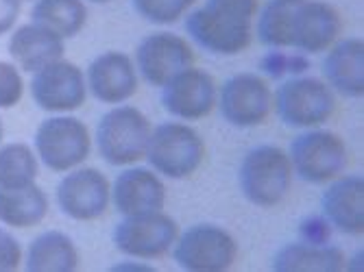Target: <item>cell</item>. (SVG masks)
I'll return each mask as SVG.
<instances>
[{"label": "cell", "instance_id": "6da1fadb", "mask_svg": "<svg viewBox=\"0 0 364 272\" xmlns=\"http://www.w3.org/2000/svg\"><path fill=\"white\" fill-rule=\"evenodd\" d=\"M294 170L284 148L259 144L251 148L238 170V183L245 198L255 207L271 210L286 200L292 190Z\"/></svg>", "mask_w": 364, "mask_h": 272}, {"label": "cell", "instance_id": "7a4b0ae2", "mask_svg": "<svg viewBox=\"0 0 364 272\" xmlns=\"http://www.w3.org/2000/svg\"><path fill=\"white\" fill-rule=\"evenodd\" d=\"M153 133L151 120L131 105H114L96 126V148L109 165H136L146 157Z\"/></svg>", "mask_w": 364, "mask_h": 272}, {"label": "cell", "instance_id": "3957f363", "mask_svg": "<svg viewBox=\"0 0 364 272\" xmlns=\"http://www.w3.org/2000/svg\"><path fill=\"white\" fill-rule=\"evenodd\" d=\"M336 92L316 77H290L273 92V111L292 129H316L336 114Z\"/></svg>", "mask_w": 364, "mask_h": 272}, {"label": "cell", "instance_id": "277c9868", "mask_svg": "<svg viewBox=\"0 0 364 272\" xmlns=\"http://www.w3.org/2000/svg\"><path fill=\"white\" fill-rule=\"evenodd\" d=\"M144 159L159 177L188 179L203 165L205 142L186 122H164L153 129Z\"/></svg>", "mask_w": 364, "mask_h": 272}, {"label": "cell", "instance_id": "5b68a950", "mask_svg": "<svg viewBox=\"0 0 364 272\" xmlns=\"http://www.w3.org/2000/svg\"><path fill=\"white\" fill-rule=\"evenodd\" d=\"M290 163L294 175L312 185H327L345 173L349 151L341 135L321 126L306 129L290 144Z\"/></svg>", "mask_w": 364, "mask_h": 272}, {"label": "cell", "instance_id": "8992f818", "mask_svg": "<svg viewBox=\"0 0 364 272\" xmlns=\"http://www.w3.org/2000/svg\"><path fill=\"white\" fill-rule=\"evenodd\" d=\"M173 257L188 272H225L238 259V242L227 229L198 222L179 231L173 244Z\"/></svg>", "mask_w": 364, "mask_h": 272}, {"label": "cell", "instance_id": "52a82bcc", "mask_svg": "<svg viewBox=\"0 0 364 272\" xmlns=\"http://www.w3.org/2000/svg\"><path fill=\"white\" fill-rule=\"evenodd\" d=\"M92 151V135L75 116L57 114L36 131V155L53 173H68L85 163Z\"/></svg>", "mask_w": 364, "mask_h": 272}, {"label": "cell", "instance_id": "ba28073f", "mask_svg": "<svg viewBox=\"0 0 364 272\" xmlns=\"http://www.w3.org/2000/svg\"><path fill=\"white\" fill-rule=\"evenodd\" d=\"M179 235V224L164 212L124 216L114 229V246L131 259H164Z\"/></svg>", "mask_w": 364, "mask_h": 272}, {"label": "cell", "instance_id": "9c48e42d", "mask_svg": "<svg viewBox=\"0 0 364 272\" xmlns=\"http://www.w3.org/2000/svg\"><path fill=\"white\" fill-rule=\"evenodd\" d=\"M216 107L231 126L253 129L271 118L273 89L264 77L253 72H240L229 77L220 85Z\"/></svg>", "mask_w": 364, "mask_h": 272}, {"label": "cell", "instance_id": "30bf717a", "mask_svg": "<svg viewBox=\"0 0 364 272\" xmlns=\"http://www.w3.org/2000/svg\"><path fill=\"white\" fill-rule=\"evenodd\" d=\"M186 31L198 46L214 55H238L253 42V22L212 5L188 11Z\"/></svg>", "mask_w": 364, "mask_h": 272}, {"label": "cell", "instance_id": "8fae6325", "mask_svg": "<svg viewBox=\"0 0 364 272\" xmlns=\"http://www.w3.org/2000/svg\"><path fill=\"white\" fill-rule=\"evenodd\" d=\"M136 70L153 87H164L173 77L196 63V55L181 36L157 31L146 36L136 50Z\"/></svg>", "mask_w": 364, "mask_h": 272}, {"label": "cell", "instance_id": "7c38bea8", "mask_svg": "<svg viewBox=\"0 0 364 272\" xmlns=\"http://www.w3.org/2000/svg\"><path fill=\"white\" fill-rule=\"evenodd\" d=\"M57 202L70 220H98L112 205V183L96 168H73L57 185Z\"/></svg>", "mask_w": 364, "mask_h": 272}, {"label": "cell", "instance_id": "4fadbf2b", "mask_svg": "<svg viewBox=\"0 0 364 272\" xmlns=\"http://www.w3.org/2000/svg\"><path fill=\"white\" fill-rule=\"evenodd\" d=\"M31 96L48 114H70L83 107L87 98L85 72L73 61L59 59L31 79Z\"/></svg>", "mask_w": 364, "mask_h": 272}, {"label": "cell", "instance_id": "5bb4252c", "mask_svg": "<svg viewBox=\"0 0 364 272\" xmlns=\"http://www.w3.org/2000/svg\"><path fill=\"white\" fill-rule=\"evenodd\" d=\"M216 79L196 65L179 72L161 87V107L183 122H196L208 118L216 109Z\"/></svg>", "mask_w": 364, "mask_h": 272}, {"label": "cell", "instance_id": "9a60e30c", "mask_svg": "<svg viewBox=\"0 0 364 272\" xmlns=\"http://www.w3.org/2000/svg\"><path fill=\"white\" fill-rule=\"evenodd\" d=\"M138 70L127 53L107 50L98 55L85 72L87 92L105 105H122L138 92Z\"/></svg>", "mask_w": 364, "mask_h": 272}, {"label": "cell", "instance_id": "2e32d148", "mask_svg": "<svg viewBox=\"0 0 364 272\" xmlns=\"http://www.w3.org/2000/svg\"><path fill=\"white\" fill-rule=\"evenodd\" d=\"M112 205L122 218L164 212L166 185L155 170L127 165L112 183Z\"/></svg>", "mask_w": 364, "mask_h": 272}, {"label": "cell", "instance_id": "e0dca14e", "mask_svg": "<svg viewBox=\"0 0 364 272\" xmlns=\"http://www.w3.org/2000/svg\"><path fill=\"white\" fill-rule=\"evenodd\" d=\"M343 33V16L341 11L323 3V0H304L294 22V42L292 48L306 55L327 53Z\"/></svg>", "mask_w": 364, "mask_h": 272}, {"label": "cell", "instance_id": "ac0fdd59", "mask_svg": "<svg viewBox=\"0 0 364 272\" xmlns=\"http://www.w3.org/2000/svg\"><path fill=\"white\" fill-rule=\"evenodd\" d=\"M321 210L327 222L347 235L364 233V179L358 175H341L329 181Z\"/></svg>", "mask_w": 364, "mask_h": 272}, {"label": "cell", "instance_id": "d6986e66", "mask_svg": "<svg viewBox=\"0 0 364 272\" xmlns=\"http://www.w3.org/2000/svg\"><path fill=\"white\" fill-rule=\"evenodd\" d=\"M9 55L16 61V65L24 72L36 75L42 67L63 59L65 44L53 31L31 22L22 24L11 33L9 40Z\"/></svg>", "mask_w": 364, "mask_h": 272}, {"label": "cell", "instance_id": "ffe728a7", "mask_svg": "<svg viewBox=\"0 0 364 272\" xmlns=\"http://www.w3.org/2000/svg\"><path fill=\"white\" fill-rule=\"evenodd\" d=\"M325 83L347 98L364 96V42L358 38L338 40L323 61Z\"/></svg>", "mask_w": 364, "mask_h": 272}, {"label": "cell", "instance_id": "44dd1931", "mask_svg": "<svg viewBox=\"0 0 364 272\" xmlns=\"http://www.w3.org/2000/svg\"><path fill=\"white\" fill-rule=\"evenodd\" d=\"M275 272H341L347 270V255L332 244L290 242L273 257Z\"/></svg>", "mask_w": 364, "mask_h": 272}, {"label": "cell", "instance_id": "7402d4cb", "mask_svg": "<svg viewBox=\"0 0 364 272\" xmlns=\"http://www.w3.org/2000/svg\"><path fill=\"white\" fill-rule=\"evenodd\" d=\"M48 214V196L38 183L0 187V222L11 229L38 227Z\"/></svg>", "mask_w": 364, "mask_h": 272}, {"label": "cell", "instance_id": "603a6c76", "mask_svg": "<svg viewBox=\"0 0 364 272\" xmlns=\"http://www.w3.org/2000/svg\"><path fill=\"white\" fill-rule=\"evenodd\" d=\"M28 272H73L79 268V249L61 231H46L28 244Z\"/></svg>", "mask_w": 364, "mask_h": 272}, {"label": "cell", "instance_id": "cb8c5ba5", "mask_svg": "<svg viewBox=\"0 0 364 272\" xmlns=\"http://www.w3.org/2000/svg\"><path fill=\"white\" fill-rule=\"evenodd\" d=\"M304 0H269L257 13V40L269 48H292L294 22Z\"/></svg>", "mask_w": 364, "mask_h": 272}, {"label": "cell", "instance_id": "d4e9b609", "mask_svg": "<svg viewBox=\"0 0 364 272\" xmlns=\"http://www.w3.org/2000/svg\"><path fill=\"white\" fill-rule=\"evenodd\" d=\"M31 22L53 31L61 40H68L83 31L87 7L83 0H36Z\"/></svg>", "mask_w": 364, "mask_h": 272}, {"label": "cell", "instance_id": "484cf974", "mask_svg": "<svg viewBox=\"0 0 364 272\" xmlns=\"http://www.w3.org/2000/svg\"><path fill=\"white\" fill-rule=\"evenodd\" d=\"M40 159L31 146L22 142L0 146V187H22L36 183Z\"/></svg>", "mask_w": 364, "mask_h": 272}, {"label": "cell", "instance_id": "4316f807", "mask_svg": "<svg viewBox=\"0 0 364 272\" xmlns=\"http://www.w3.org/2000/svg\"><path fill=\"white\" fill-rule=\"evenodd\" d=\"M131 3L151 24H175L192 11L196 0H131Z\"/></svg>", "mask_w": 364, "mask_h": 272}, {"label": "cell", "instance_id": "83f0119b", "mask_svg": "<svg viewBox=\"0 0 364 272\" xmlns=\"http://www.w3.org/2000/svg\"><path fill=\"white\" fill-rule=\"evenodd\" d=\"M288 48H273V53H269L262 59V70L267 72L273 79H282V77H299L304 75L310 61L301 55H292L286 53Z\"/></svg>", "mask_w": 364, "mask_h": 272}, {"label": "cell", "instance_id": "f1b7e54d", "mask_svg": "<svg viewBox=\"0 0 364 272\" xmlns=\"http://www.w3.org/2000/svg\"><path fill=\"white\" fill-rule=\"evenodd\" d=\"M24 96V79L16 63L0 61V109L16 107Z\"/></svg>", "mask_w": 364, "mask_h": 272}, {"label": "cell", "instance_id": "f546056e", "mask_svg": "<svg viewBox=\"0 0 364 272\" xmlns=\"http://www.w3.org/2000/svg\"><path fill=\"white\" fill-rule=\"evenodd\" d=\"M22 246L16 237L5 229L0 227V272H11L22 266Z\"/></svg>", "mask_w": 364, "mask_h": 272}, {"label": "cell", "instance_id": "4dcf8cb0", "mask_svg": "<svg viewBox=\"0 0 364 272\" xmlns=\"http://www.w3.org/2000/svg\"><path fill=\"white\" fill-rule=\"evenodd\" d=\"M332 224L327 222L325 216H310V218H304V222L299 224V235L304 237L301 242H308V244H329V237H332Z\"/></svg>", "mask_w": 364, "mask_h": 272}, {"label": "cell", "instance_id": "1f68e13d", "mask_svg": "<svg viewBox=\"0 0 364 272\" xmlns=\"http://www.w3.org/2000/svg\"><path fill=\"white\" fill-rule=\"evenodd\" d=\"M208 5L223 9L227 13H234L249 22H253L259 11V0H208Z\"/></svg>", "mask_w": 364, "mask_h": 272}, {"label": "cell", "instance_id": "d6a6232c", "mask_svg": "<svg viewBox=\"0 0 364 272\" xmlns=\"http://www.w3.org/2000/svg\"><path fill=\"white\" fill-rule=\"evenodd\" d=\"M18 16H20V0H0V36H7L16 26Z\"/></svg>", "mask_w": 364, "mask_h": 272}, {"label": "cell", "instance_id": "836d02e7", "mask_svg": "<svg viewBox=\"0 0 364 272\" xmlns=\"http://www.w3.org/2000/svg\"><path fill=\"white\" fill-rule=\"evenodd\" d=\"M90 3H98V5H101V3H112V0H90Z\"/></svg>", "mask_w": 364, "mask_h": 272}, {"label": "cell", "instance_id": "e575fe53", "mask_svg": "<svg viewBox=\"0 0 364 272\" xmlns=\"http://www.w3.org/2000/svg\"><path fill=\"white\" fill-rule=\"evenodd\" d=\"M0 140H3V120H0Z\"/></svg>", "mask_w": 364, "mask_h": 272}, {"label": "cell", "instance_id": "d590c367", "mask_svg": "<svg viewBox=\"0 0 364 272\" xmlns=\"http://www.w3.org/2000/svg\"><path fill=\"white\" fill-rule=\"evenodd\" d=\"M20 3H22V0H20Z\"/></svg>", "mask_w": 364, "mask_h": 272}]
</instances>
